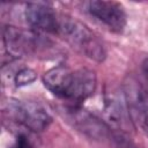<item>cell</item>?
<instances>
[{
	"label": "cell",
	"instance_id": "cell-1",
	"mask_svg": "<svg viewBox=\"0 0 148 148\" xmlns=\"http://www.w3.org/2000/svg\"><path fill=\"white\" fill-rule=\"evenodd\" d=\"M44 86L56 96L81 103L91 97L97 87V77L89 68L71 69L66 66H56L43 76Z\"/></svg>",
	"mask_w": 148,
	"mask_h": 148
},
{
	"label": "cell",
	"instance_id": "cell-2",
	"mask_svg": "<svg viewBox=\"0 0 148 148\" xmlns=\"http://www.w3.org/2000/svg\"><path fill=\"white\" fill-rule=\"evenodd\" d=\"M57 35L84 57L102 62L106 58V50L97 35L84 23L67 15H59Z\"/></svg>",
	"mask_w": 148,
	"mask_h": 148
},
{
	"label": "cell",
	"instance_id": "cell-3",
	"mask_svg": "<svg viewBox=\"0 0 148 148\" xmlns=\"http://www.w3.org/2000/svg\"><path fill=\"white\" fill-rule=\"evenodd\" d=\"M2 109L14 121L34 132H42L52 123L50 113L40 104L31 101L7 98L2 104Z\"/></svg>",
	"mask_w": 148,
	"mask_h": 148
},
{
	"label": "cell",
	"instance_id": "cell-4",
	"mask_svg": "<svg viewBox=\"0 0 148 148\" xmlns=\"http://www.w3.org/2000/svg\"><path fill=\"white\" fill-rule=\"evenodd\" d=\"M58 111L71 127L91 140L102 141L112 136L109 125L77 104L62 105L58 109Z\"/></svg>",
	"mask_w": 148,
	"mask_h": 148
},
{
	"label": "cell",
	"instance_id": "cell-5",
	"mask_svg": "<svg viewBox=\"0 0 148 148\" xmlns=\"http://www.w3.org/2000/svg\"><path fill=\"white\" fill-rule=\"evenodd\" d=\"M3 45L12 57L37 56L50 49L49 42L38 32L27 31L13 25L3 28Z\"/></svg>",
	"mask_w": 148,
	"mask_h": 148
},
{
	"label": "cell",
	"instance_id": "cell-6",
	"mask_svg": "<svg viewBox=\"0 0 148 148\" xmlns=\"http://www.w3.org/2000/svg\"><path fill=\"white\" fill-rule=\"evenodd\" d=\"M124 98L130 117L148 136V92L140 83L130 79L125 83Z\"/></svg>",
	"mask_w": 148,
	"mask_h": 148
},
{
	"label": "cell",
	"instance_id": "cell-7",
	"mask_svg": "<svg viewBox=\"0 0 148 148\" xmlns=\"http://www.w3.org/2000/svg\"><path fill=\"white\" fill-rule=\"evenodd\" d=\"M88 13L114 32H121L127 23L124 7L116 1L92 0L87 3Z\"/></svg>",
	"mask_w": 148,
	"mask_h": 148
},
{
	"label": "cell",
	"instance_id": "cell-8",
	"mask_svg": "<svg viewBox=\"0 0 148 148\" xmlns=\"http://www.w3.org/2000/svg\"><path fill=\"white\" fill-rule=\"evenodd\" d=\"M24 17L27 23L36 31L57 34L59 14L54 8L44 2H31L25 5Z\"/></svg>",
	"mask_w": 148,
	"mask_h": 148
},
{
	"label": "cell",
	"instance_id": "cell-9",
	"mask_svg": "<svg viewBox=\"0 0 148 148\" xmlns=\"http://www.w3.org/2000/svg\"><path fill=\"white\" fill-rule=\"evenodd\" d=\"M104 110L106 117L110 119V121H112V124L120 127H125V125L128 123L127 116H130V113L127 110L126 102L121 103L118 97L113 95L108 96L105 98Z\"/></svg>",
	"mask_w": 148,
	"mask_h": 148
},
{
	"label": "cell",
	"instance_id": "cell-10",
	"mask_svg": "<svg viewBox=\"0 0 148 148\" xmlns=\"http://www.w3.org/2000/svg\"><path fill=\"white\" fill-rule=\"evenodd\" d=\"M36 80V73L31 68H22L15 75V84L17 87H24L32 83Z\"/></svg>",
	"mask_w": 148,
	"mask_h": 148
},
{
	"label": "cell",
	"instance_id": "cell-11",
	"mask_svg": "<svg viewBox=\"0 0 148 148\" xmlns=\"http://www.w3.org/2000/svg\"><path fill=\"white\" fill-rule=\"evenodd\" d=\"M112 138L116 141L117 148H139L132 141H130L126 136H124L121 134H114V135H112Z\"/></svg>",
	"mask_w": 148,
	"mask_h": 148
},
{
	"label": "cell",
	"instance_id": "cell-12",
	"mask_svg": "<svg viewBox=\"0 0 148 148\" xmlns=\"http://www.w3.org/2000/svg\"><path fill=\"white\" fill-rule=\"evenodd\" d=\"M10 148H34V147L24 134H18Z\"/></svg>",
	"mask_w": 148,
	"mask_h": 148
},
{
	"label": "cell",
	"instance_id": "cell-13",
	"mask_svg": "<svg viewBox=\"0 0 148 148\" xmlns=\"http://www.w3.org/2000/svg\"><path fill=\"white\" fill-rule=\"evenodd\" d=\"M142 69H143L145 77H146V80H147V82H148V58L143 61V64H142Z\"/></svg>",
	"mask_w": 148,
	"mask_h": 148
}]
</instances>
